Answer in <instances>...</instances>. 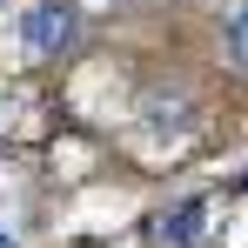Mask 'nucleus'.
<instances>
[{
  "mask_svg": "<svg viewBox=\"0 0 248 248\" xmlns=\"http://www.w3.org/2000/svg\"><path fill=\"white\" fill-rule=\"evenodd\" d=\"M81 41V0H27L20 7V47L27 54H67Z\"/></svg>",
  "mask_w": 248,
  "mask_h": 248,
  "instance_id": "f257e3e1",
  "label": "nucleus"
},
{
  "mask_svg": "<svg viewBox=\"0 0 248 248\" xmlns=\"http://www.w3.org/2000/svg\"><path fill=\"white\" fill-rule=\"evenodd\" d=\"M221 54H228L235 74H248V0L228 14V27H221Z\"/></svg>",
  "mask_w": 248,
  "mask_h": 248,
  "instance_id": "f03ea898",
  "label": "nucleus"
},
{
  "mask_svg": "<svg viewBox=\"0 0 248 248\" xmlns=\"http://www.w3.org/2000/svg\"><path fill=\"white\" fill-rule=\"evenodd\" d=\"M202 221H208V202H181V215L161 221V242H195V235H202Z\"/></svg>",
  "mask_w": 248,
  "mask_h": 248,
  "instance_id": "7ed1b4c3",
  "label": "nucleus"
},
{
  "mask_svg": "<svg viewBox=\"0 0 248 248\" xmlns=\"http://www.w3.org/2000/svg\"><path fill=\"white\" fill-rule=\"evenodd\" d=\"M0 248H20V242H14V235H7V228H0Z\"/></svg>",
  "mask_w": 248,
  "mask_h": 248,
  "instance_id": "20e7f679",
  "label": "nucleus"
},
{
  "mask_svg": "<svg viewBox=\"0 0 248 248\" xmlns=\"http://www.w3.org/2000/svg\"><path fill=\"white\" fill-rule=\"evenodd\" d=\"M242 181H248V174H242Z\"/></svg>",
  "mask_w": 248,
  "mask_h": 248,
  "instance_id": "39448f33",
  "label": "nucleus"
}]
</instances>
